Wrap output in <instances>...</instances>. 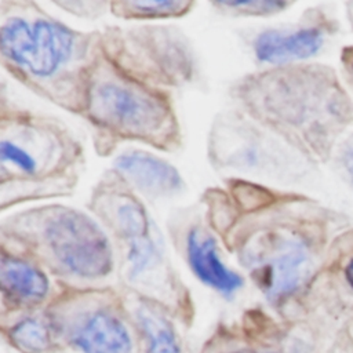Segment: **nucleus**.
<instances>
[{
    "label": "nucleus",
    "instance_id": "f257e3e1",
    "mask_svg": "<svg viewBox=\"0 0 353 353\" xmlns=\"http://www.w3.org/2000/svg\"><path fill=\"white\" fill-rule=\"evenodd\" d=\"M43 239L54 258L72 274L85 279L112 270V250L99 226L74 210L57 211L43 228Z\"/></svg>",
    "mask_w": 353,
    "mask_h": 353
},
{
    "label": "nucleus",
    "instance_id": "f03ea898",
    "mask_svg": "<svg viewBox=\"0 0 353 353\" xmlns=\"http://www.w3.org/2000/svg\"><path fill=\"white\" fill-rule=\"evenodd\" d=\"M88 113L108 128L141 138L154 135L167 121V109L160 99L112 80L99 81L91 88Z\"/></svg>",
    "mask_w": 353,
    "mask_h": 353
},
{
    "label": "nucleus",
    "instance_id": "7ed1b4c3",
    "mask_svg": "<svg viewBox=\"0 0 353 353\" xmlns=\"http://www.w3.org/2000/svg\"><path fill=\"white\" fill-rule=\"evenodd\" d=\"M74 48V36L63 25L37 21L33 25L11 18L1 26V52L36 77H50L65 65Z\"/></svg>",
    "mask_w": 353,
    "mask_h": 353
},
{
    "label": "nucleus",
    "instance_id": "20e7f679",
    "mask_svg": "<svg viewBox=\"0 0 353 353\" xmlns=\"http://www.w3.org/2000/svg\"><path fill=\"white\" fill-rule=\"evenodd\" d=\"M186 252L193 273L205 285L223 295H232L243 285L241 276L221 261L212 236L203 234L197 229L190 230L186 239Z\"/></svg>",
    "mask_w": 353,
    "mask_h": 353
},
{
    "label": "nucleus",
    "instance_id": "39448f33",
    "mask_svg": "<svg viewBox=\"0 0 353 353\" xmlns=\"http://www.w3.org/2000/svg\"><path fill=\"white\" fill-rule=\"evenodd\" d=\"M307 252L305 245L298 240H284L276 245L274 255L261 268V280L266 295L270 299L283 298L299 285Z\"/></svg>",
    "mask_w": 353,
    "mask_h": 353
},
{
    "label": "nucleus",
    "instance_id": "423d86ee",
    "mask_svg": "<svg viewBox=\"0 0 353 353\" xmlns=\"http://www.w3.org/2000/svg\"><path fill=\"white\" fill-rule=\"evenodd\" d=\"M72 339L84 353H128L131 349L124 324L105 310L90 314L74 330Z\"/></svg>",
    "mask_w": 353,
    "mask_h": 353
},
{
    "label": "nucleus",
    "instance_id": "0eeeda50",
    "mask_svg": "<svg viewBox=\"0 0 353 353\" xmlns=\"http://www.w3.org/2000/svg\"><path fill=\"white\" fill-rule=\"evenodd\" d=\"M321 43L323 34L314 28L299 29L291 33L268 30L255 39L254 51L262 62L281 63L314 55Z\"/></svg>",
    "mask_w": 353,
    "mask_h": 353
},
{
    "label": "nucleus",
    "instance_id": "6e6552de",
    "mask_svg": "<svg viewBox=\"0 0 353 353\" xmlns=\"http://www.w3.org/2000/svg\"><path fill=\"white\" fill-rule=\"evenodd\" d=\"M116 168L141 189L154 194L174 193L182 188L179 172L164 160L142 152L124 153L117 157Z\"/></svg>",
    "mask_w": 353,
    "mask_h": 353
},
{
    "label": "nucleus",
    "instance_id": "1a4fd4ad",
    "mask_svg": "<svg viewBox=\"0 0 353 353\" xmlns=\"http://www.w3.org/2000/svg\"><path fill=\"white\" fill-rule=\"evenodd\" d=\"M0 274L4 291L19 299L37 302L47 295L48 280L46 274L21 259L3 255Z\"/></svg>",
    "mask_w": 353,
    "mask_h": 353
},
{
    "label": "nucleus",
    "instance_id": "9d476101",
    "mask_svg": "<svg viewBox=\"0 0 353 353\" xmlns=\"http://www.w3.org/2000/svg\"><path fill=\"white\" fill-rule=\"evenodd\" d=\"M138 319L148 336V353H179L175 334L161 316L142 307Z\"/></svg>",
    "mask_w": 353,
    "mask_h": 353
},
{
    "label": "nucleus",
    "instance_id": "9b49d317",
    "mask_svg": "<svg viewBox=\"0 0 353 353\" xmlns=\"http://www.w3.org/2000/svg\"><path fill=\"white\" fill-rule=\"evenodd\" d=\"M190 3L186 1H123L114 3L116 11L120 15L134 17V18H159V17H172L183 14L189 8Z\"/></svg>",
    "mask_w": 353,
    "mask_h": 353
},
{
    "label": "nucleus",
    "instance_id": "f8f14e48",
    "mask_svg": "<svg viewBox=\"0 0 353 353\" xmlns=\"http://www.w3.org/2000/svg\"><path fill=\"white\" fill-rule=\"evenodd\" d=\"M14 345L26 353H39L48 347L47 328L37 320L26 319L18 323L10 332Z\"/></svg>",
    "mask_w": 353,
    "mask_h": 353
},
{
    "label": "nucleus",
    "instance_id": "ddd939ff",
    "mask_svg": "<svg viewBox=\"0 0 353 353\" xmlns=\"http://www.w3.org/2000/svg\"><path fill=\"white\" fill-rule=\"evenodd\" d=\"M157 258L156 245L150 234H145L128 241V266L132 277H138L149 270Z\"/></svg>",
    "mask_w": 353,
    "mask_h": 353
},
{
    "label": "nucleus",
    "instance_id": "4468645a",
    "mask_svg": "<svg viewBox=\"0 0 353 353\" xmlns=\"http://www.w3.org/2000/svg\"><path fill=\"white\" fill-rule=\"evenodd\" d=\"M0 157L1 163L11 164L23 174L33 175L37 172V161L25 148L17 145L12 141L3 139L0 143Z\"/></svg>",
    "mask_w": 353,
    "mask_h": 353
},
{
    "label": "nucleus",
    "instance_id": "2eb2a0df",
    "mask_svg": "<svg viewBox=\"0 0 353 353\" xmlns=\"http://www.w3.org/2000/svg\"><path fill=\"white\" fill-rule=\"evenodd\" d=\"M219 7L229 8L237 12L248 14V15H265V14H272L274 11L283 10L287 3H279V1H243V3H219Z\"/></svg>",
    "mask_w": 353,
    "mask_h": 353
},
{
    "label": "nucleus",
    "instance_id": "dca6fc26",
    "mask_svg": "<svg viewBox=\"0 0 353 353\" xmlns=\"http://www.w3.org/2000/svg\"><path fill=\"white\" fill-rule=\"evenodd\" d=\"M345 163H346V168L353 179V143L347 146V150L345 153Z\"/></svg>",
    "mask_w": 353,
    "mask_h": 353
},
{
    "label": "nucleus",
    "instance_id": "f3484780",
    "mask_svg": "<svg viewBox=\"0 0 353 353\" xmlns=\"http://www.w3.org/2000/svg\"><path fill=\"white\" fill-rule=\"evenodd\" d=\"M345 274H346V280H347L349 285L353 288V259L347 263L346 270H345Z\"/></svg>",
    "mask_w": 353,
    "mask_h": 353
},
{
    "label": "nucleus",
    "instance_id": "a211bd4d",
    "mask_svg": "<svg viewBox=\"0 0 353 353\" xmlns=\"http://www.w3.org/2000/svg\"><path fill=\"white\" fill-rule=\"evenodd\" d=\"M341 353H353V338L347 339L346 342H342Z\"/></svg>",
    "mask_w": 353,
    "mask_h": 353
},
{
    "label": "nucleus",
    "instance_id": "6ab92c4d",
    "mask_svg": "<svg viewBox=\"0 0 353 353\" xmlns=\"http://www.w3.org/2000/svg\"><path fill=\"white\" fill-rule=\"evenodd\" d=\"M236 353H252V352H243V350H241V352H236Z\"/></svg>",
    "mask_w": 353,
    "mask_h": 353
}]
</instances>
